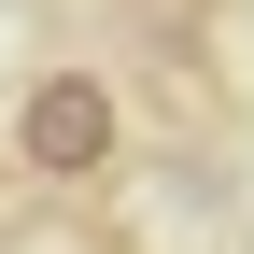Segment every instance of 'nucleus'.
<instances>
[{
	"instance_id": "nucleus-1",
	"label": "nucleus",
	"mask_w": 254,
	"mask_h": 254,
	"mask_svg": "<svg viewBox=\"0 0 254 254\" xmlns=\"http://www.w3.org/2000/svg\"><path fill=\"white\" fill-rule=\"evenodd\" d=\"M113 155H127V99H113L99 71H43L14 99V170L28 184H99Z\"/></svg>"
}]
</instances>
